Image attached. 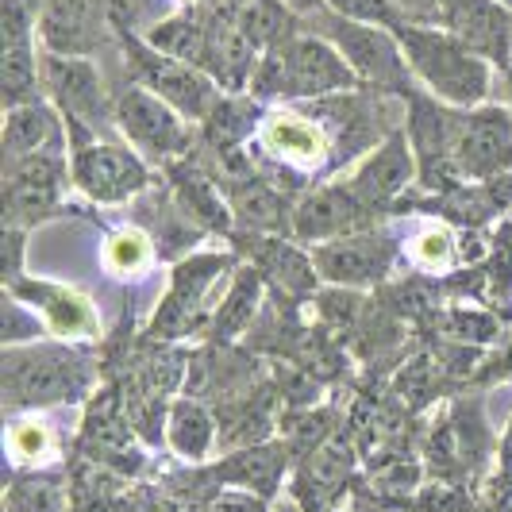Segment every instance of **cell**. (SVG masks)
Returning a JSON list of instances; mask_svg holds the SVG:
<instances>
[{"label":"cell","mask_w":512,"mask_h":512,"mask_svg":"<svg viewBox=\"0 0 512 512\" xmlns=\"http://www.w3.org/2000/svg\"><path fill=\"white\" fill-rule=\"evenodd\" d=\"M359 89V74L324 35H293L278 51L258 62L251 93L255 97H343Z\"/></svg>","instance_id":"6da1fadb"},{"label":"cell","mask_w":512,"mask_h":512,"mask_svg":"<svg viewBox=\"0 0 512 512\" xmlns=\"http://www.w3.org/2000/svg\"><path fill=\"white\" fill-rule=\"evenodd\" d=\"M401 51L409 58L412 77H420L443 104H459V108H474L482 104L489 89V66L486 58L459 43L451 31L428 24H405L393 27Z\"/></svg>","instance_id":"7a4b0ae2"},{"label":"cell","mask_w":512,"mask_h":512,"mask_svg":"<svg viewBox=\"0 0 512 512\" xmlns=\"http://www.w3.org/2000/svg\"><path fill=\"white\" fill-rule=\"evenodd\" d=\"M124 47H128L135 81L143 89H151L154 97H162L170 108H178L181 116H189V120H208L212 116V108L220 104V85L201 66L154 51L147 39H135V35H124Z\"/></svg>","instance_id":"277c9868"},{"label":"cell","mask_w":512,"mask_h":512,"mask_svg":"<svg viewBox=\"0 0 512 512\" xmlns=\"http://www.w3.org/2000/svg\"><path fill=\"white\" fill-rule=\"evenodd\" d=\"M12 293L27 297L31 305H39L47 328L66 339H81V335H97V312L85 297H77L74 289L51 282H12Z\"/></svg>","instance_id":"d6986e66"},{"label":"cell","mask_w":512,"mask_h":512,"mask_svg":"<svg viewBox=\"0 0 512 512\" xmlns=\"http://www.w3.org/2000/svg\"><path fill=\"white\" fill-rule=\"evenodd\" d=\"M0 339L8 343V347H16V343H31V339H39L43 335V320L39 316H31V308H20L16 297H4V308H0Z\"/></svg>","instance_id":"836d02e7"},{"label":"cell","mask_w":512,"mask_h":512,"mask_svg":"<svg viewBox=\"0 0 512 512\" xmlns=\"http://www.w3.org/2000/svg\"><path fill=\"white\" fill-rule=\"evenodd\" d=\"M335 16L355 20V24H374V27H393L405 24V12L393 0H324Z\"/></svg>","instance_id":"f546056e"},{"label":"cell","mask_w":512,"mask_h":512,"mask_svg":"<svg viewBox=\"0 0 512 512\" xmlns=\"http://www.w3.org/2000/svg\"><path fill=\"white\" fill-rule=\"evenodd\" d=\"M374 208H366L347 185H324L301 197L293 208V235L301 243H332L343 235H359L370 228Z\"/></svg>","instance_id":"8fae6325"},{"label":"cell","mask_w":512,"mask_h":512,"mask_svg":"<svg viewBox=\"0 0 512 512\" xmlns=\"http://www.w3.org/2000/svg\"><path fill=\"white\" fill-rule=\"evenodd\" d=\"M455 166L470 181H493L509 174L512 116L505 108H474L455 120Z\"/></svg>","instance_id":"52a82bcc"},{"label":"cell","mask_w":512,"mask_h":512,"mask_svg":"<svg viewBox=\"0 0 512 512\" xmlns=\"http://www.w3.org/2000/svg\"><path fill=\"white\" fill-rule=\"evenodd\" d=\"M20 262H24V228L4 231V282H20Z\"/></svg>","instance_id":"e575fe53"},{"label":"cell","mask_w":512,"mask_h":512,"mask_svg":"<svg viewBox=\"0 0 512 512\" xmlns=\"http://www.w3.org/2000/svg\"><path fill=\"white\" fill-rule=\"evenodd\" d=\"M170 439L181 455H205L208 439H212V424L201 405L193 401H181L174 405V416H170Z\"/></svg>","instance_id":"f1b7e54d"},{"label":"cell","mask_w":512,"mask_h":512,"mask_svg":"<svg viewBox=\"0 0 512 512\" xmlns=\"http://www.w3.org/2000/svg\"><path fill=\"white\" fill-rule=\"evenodd\" d=\"M231 4H235V8H239V4H247V0H231Z\"/></svg>","instance_id":"74e56055"},{"label":"cell","mask_w":512,"mask_h":512,"mask_svg":"<svg viewBox=\"0 0 512 512\" xmlns=\"http://www.w3.org/2000/svg\"><path fill=\"white\" fill-rule=\"evenodd\" d=\"M228 270V258H189L174 270V282H170V293L158 308V316L151 320V335H181L193 328V320L205 312L208 285L216 282V274Z\"/></svg>","instance_id":"9a60e30c"},{"label":"cell","mask_w":512,"mask_h":512,"mask_svg":"<svg viewBox=\"0 0 512 512\" xmlns=\"http://www.w3.org/2000/svg\"><path fill=\"white\" fill-rule=\"evenodd\" d=\"M266 266L274 270V278L285 285V289H293V293H312L316 289V266H312V258H305L301 251H293L289 243H278V239H266Z\"/></svg>","instance_id":"83f0119b"},{"label":"cell","mask_w":512,"mask_h":512,"mask_svg":"<svg viewBox=\"0 0 512 512\" xmlns=\"http://www.w3.org/2000/svg\"><path fill=\"white\" fill-rule=\"evenodd\" d=\"M101 31V0H47L39 12V35L51 54H89Z\"/></svg>","instance_id":"e0dca14e"},{"label":"cell","mask_w":512,"mask_h":512,"mask_svg":"<svg viewBox=\"0 0 512 512\" xmlns=\"http://www.w3.org/2000/svg\"><path fill=\"white\" fill-rule=\"evenodd\" d=\"M262 147L274 154V158H282L289 166H320L324 158H328V147H332V139H328V131L320 128L316 120H308L301 112H270L266 120H262Z\"/></svg>","instance_id":"ac0fdd59"},{"label":"cell","mask_w":512,"mask_h":512,"mask_svg":"<svg viewBox=\"0 0 512 512\" xmlns=\"http://www.w3.org/2000/svg\"><path fill=\"white\" fill-rule=\"evenodd\" d=\"M43 89L51 93V101L66 112L70 124H97L104 120L108 104H104L101 74L93 70V62L74 58V54H43Z\"/></svg>","instance_id":"4fadbf2b"},{"label":"cell","mask_w":512,"mask_h":512,"mask_svg":"<svg viewBox=\"0 0 512 512\" xmlns=\"http://www.w3.org/2000/svg\"><path fill=\"white\" fill-rule=\"evenodd\" d=\"M116 120H120V131L128 135L131 143L151 158H170V154H185L189 151V128L181 120L178 108L154 97L151 89L143 85H131L120 93L116 101Z\"/></svg>","instance_id":"ba28073f"},{"label":"cell","mask_w":512,"mask_h":512,"mask_svg":"<svg viewBox=\"0 0 512 512\" xmlns=\"http://www.w3.org/2000/svg\"><path fill=\"white\" fill-rule=\"evenodd\" d=\"M151 258H154L151 239H147L139 228L116 231V235L104 243V266H108L112 274H120V278L143 274V270L151 266Z\"/></svg>","instance_id":"484cf974"},{"label":"cell","mask_w":512,"mask_h":512,"mask_svg":"<svg viewBox=\"0 0 512 512\" xmlns=\"http://www.w3.org/2000/svg\"><path fill=\"white\" fill-rule=\"evenodd\" d=\"M231 181V212L255 231H293V212L270 189V181L247 174H235Z\"/></svg>","instance_id":"ffe728a7"},{"label":"cell","mask_w":512,"mask_h":512,"mask_svg":"<svg viewBox=\"0 0 512 512\" xmlns=\"http://www.w3.org/2000/svg\"><path fill=\"white\" fill-rule=\"evenodd\" d=\"M255 116V104L251 101H235V97H220V104L212 108V116L205 120L208 128V143L216 151H231L247 131H251V120Z\"/></svg>","instance_id":"4316f807"},{"label":"cell","mask_w":512,"mask_h":512,"mask_svg":"<svg viewBox=\"0 0 512 512\" xmlns=\"http://www.w3.org/2000/svg\"><path fill=\"white\" fill-rule=\"evenodd\" d=\"M235 20L243 35L255 43L258 51H278L282 43L293 39V20L297 12L285 0H247L235 8Z\"/></svg>","instance_id":"7402d4cb"},{"label":"cell","mask_w":512,"mask_h":512,"mask_svg":"<svg viewBox=\"0 0 512 512\" xmlns=\"http://www.w3.org/2000/svg\"><path fill=\"white\" fill-rule=\"evenodd\" d=\"M443 31H451L478 58L509 62L512 54V12L501 0H447L443 8Z\"/></svg>","instance_id":"7c38bea8"},{"label":"cell","mask_w":512,"mask_h":512,"mask_svg":"<svg viewBox=\"0 0 512 512\" xmlns=\"http://www.w3.org/2000/svg\"><path fill=\"white\" fill-rule=\"evenodd\" d=\"M181 205H185V212H193V216L208 220L212 228H228V212H224V205L216 201L212 185H208L205 178H197V174H185V178H181Z\"/></svg>","instance_id":"4dcf8cb0"},{"label":"cell","mask_w":512,"mask_h":512,"mask_svg":"<svg viewBox=\"0 0 512 512\" xmlns=\"http://www.w3.org/2000/svg\"><path fill=\"white\" fill-rule=\"evenodd\" d=\"M501 4H509V8H512V0H501Z\"/></svg>","instance_id":"f35d334b"},{"label":"cell","mask_w":512,"mask_h":512,"mask_svg":"<svg viewBox=\"0 0 512 512\" xmlns=\"http://www.w3.org/2000/svg\"><path fill=\"white\" fill-rule=\"evenodd\" d=\"M255 54H258V47L243 35L235 12H212V16H208L201 70H205L220 89L243 93L247 81H255V70H258Z\"/></svg>","instance_id":"5bb4252c"},{"label":"cell","mask_w":512,"mask_h":512,"mask_svg":"<svg viewBox=\"0 0 512 512\" xmlns=\"http://www.w3.org/2000/svg\"><path fill=\"white\" fill-rule=\"evenodd\" d=\"M93 378L85 355L70 347H8L4 355V389L8 401L20 405H51V401H77Z\"/></svg>","instance_id":"3957f363"},{"label":"cell","mask_w":512,"mask_h":512,"mask_svg":"<svg viewBox=\"0 0 512 512\" xmlns=\"http://www.w3.org/2000/svg\"><path fill=\"white\" fill-rule=\"evenodd\" d=\"M455 235L447 228H428L416 235L412 243V258L424 266V270H451L455 266Z\"/></svg>","instance_id":"1f68e13d"},{"label":"cell","mask_w":512,"mask_h":512,"mask_svg":"<svg viewBox=\"0 0 512 512\" xmlns=\"http://www.w3.org/2000/svg\"><path fill=\"white\" fill-rule=\"evenodd\" d=\"M54 143H58V120H54L47 104L31 101L8 112V120H4V162L47 151Z\"/></svg>","instance_id":"44dd1931"},{"label":"cell","mask_w":512,"mask_h":512,"mask_svg":"<svg viewBox=\"0 0 512 512\" xmlns=\"http://www.w3.org/2000/svg\"><path fill=\"white\" fill-rule=\"evenodd\" d=\"M43 85V58L35 47H4L0 58V89H4V108H20L35 101V89Z\"/></svg>","instance_id":"cb8c5ba5"},{"label":"cell","mask_w":512,"mask_h":512,"mask_svg":"<svg viewBox=\"0 0 512 512\" xmlns=\"http://www.w3.org/2000/svg\"><path fill=\"white\" fill-rule=\"evenodd\" d=\"M285 4H289V8L297 12V16H312V12H316V8L324 4V0H285Z\"/></svg>","instance_id":"8d00e7d4"},{"label":"cell","mask_w":512,"mask_h":512,"mask_svg":"<svg viewBox=\"0 0 512 512\" xmlns=\"http://www.w3.org/2000/svg\"><path fill=\"white\" fill-rule=\"evenodd\" d=\"M205 31H208V16H197V12H181V16H170L158 27H151L147 43L154 51L170 54V58H181V62H193L201 66V54H205Z\"/></svg>","instance_id":"603a6c76"},{"label":"cell","mask_w":512,"mask_h":512,"mask_svg":"<svg viewBox=\"0 0 512 512\" xmlns=\"http://www.w3.org/2000/svg\"><path fill=\"white\" fill-rule=\"evenodd\" d=\"M320 35L347 58V66L359 74V81H370L374 89H385V93H412L409 58L393 31L355 24V20H343L332 12V20L320 24Z\"/></svg>","instance_id":"5b68a950"},{"label":"cell","mask_w":512,"mask_h":512,"mask_svg":"<svg viewBox=\"0 0 512 512\" xmlns=\"http://www.w3.org/2000/svg\"><path fill=\"white\" fill-rule=\"evenodd\" d=\"M412 174H416L412 139L409 135H401V131H393L382 147H378V151L370 154L359 170L351 174L347 189H351L366 208H382L409 185Z\"/></svg>","instance_id":"2e32d148"},{"label":"cell","mask_w":512,"mask_h":512,"mask_svg":"<svg viewBox=\"0 0 512 512\" xmlns=\"http://www.w3.org/2000/svg\"><path fill=\"white\" fill-rule=\"evenodd\" d=\"M8 447L20 462H39L43 455H51V432L39 420H16L8 428Z\"/></svg>","instance_id":"d6a6232c"},{"label":"cell","mask_w":512,"mask_h":512,"mask_svg":"<svg viewBox=\"0 0 512 512\" xmlns=\"http://www.w3.org/2000/svg\"><path fill=\"white\" fill-rule=\"evenodd\" d=\"M66 181V162L62 154L39 151L4 162V216L12 228H35L58 208Z\"/></svg>","instance_id":"8992f818"},{"label":"cell","mask_w":512,"mask_h":512,"mask_svg":"<svg viewBox=\"0 0 512 512\" xmlns=\"http://www.w3.org/2000/svg\"><path fill=\"white\" fill-rule=\"evenodd\" d=\"M401 12H405V20H432L439 24L443 20V8H447V0H393Z\"/></svg>","instance_id":"d590c367"},{"label":"cell","mask_w":512,"mask_h":512,"mask_svg":"<svg viewBox=\"0 0 512 512\" xmlns=\"http://www.w3.org/2000/svg\"><path fill=\"white\" fill-rule=\"evenodd\" d=\"M393 255H397L393 239H385L378 231H359V235H343L332 243H316L308 258L316 274L332 285H374L389 274Z\"/></svg>","instance_id":"9c48e42d"},{"label":"cell","mask_w":512,"mask_h":512,"mask_svg":"<svg viewBox=\"0 0 512 512\" xmlns=\"http://www.w3.org/2000/svg\"><path fill=\"white\" fill-rule=\"evenodd\" d=\"M74 181L89 201L120 205L147 185V166L124 147L112 143H85L74 151Z\"/></svg>","instance_id":"30bf717a"},{"label":"cell","mask_w":512,"mask_h":512,"mask_svg":"<svg viewBox=\"0 0 512 512\" xmlns=\"http://www.w3.org/2000/svg\"><path fill=\"white\" fill-rule=\"evenodd\" d=\"M258 289H262L258 270H243V274L231 282L224 305L216 308V316H212V335H216V339H235V335L247 328V320L255 316Z\"/></svg>","instance_id":"d4e9b609"}]
</instances>
